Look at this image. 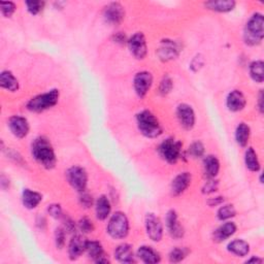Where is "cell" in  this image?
Returning a JSON list of instances; mask_svg holds the SVG:
<instances>
[{"label":"cell","mask_w":264,"mask_h":264,"mask_svg":"<svg viewBox=\"0 0 264 264\" xmlns=\"http://www.w3.org/2000/svg\"><path fill=\"white\" fill-rule=\"evenodd\" d=\"M31 154L36 162L47 169L56 165V155L51 141L46 136L36 137L31 145Z\"/></svg>","instance_id":"1"},{"label":"cell","mask_w":264,"mask_h":264,"mask_svg":"<svg viewBox=\"0 0 264 264\" xmlns=\"http://www.w3.org/2000/svg\"><path fill=\"white\" fill-rule=\"evenodd\" d=\"M137 127L140 133L149 138H156L162 134V126L157 117L150 111H141L136 116Z\"/></svg>","instance_id":"2"},{"label":"cell","mask_w":264,"mask_h":264,"mask_svg":"<svg viewBox=\"0 0 264 264\" xmlns=\"http://www.w3.org/2000/svg\"><path fill=\"white\" fill-rule=\"evenodd\" d=\"M264 18L260 13L254 14L246 24L243 31V39L249 46H258L264 36Z\"/></svg>","instance_id":"3"},{"label":"cell","mask_w":264,"mask_h":264,"mask_svg":"<svg viewBox=\"0 0 264 264\" xmlns=\"http://www.w3.org/2000/svg\"><path fill=\"white\" fill-rule=\"evenodd\" d=\"M59 96L60 92L57 89H53L49 92L39 94L28 101L27 109L33 113L45 112L58 104Z\"/></svg>","instance_id":"4"},{"label":"cell","mask_w":264,"mask_h":264,"mask_svg":"<svg viewBox=\"0 0 264 264\" xmlns=\"http://www.w3.org/2000/svg\"><path fill=\"white\" fill-rule=\"evenodd\" d=\"M129 232V221L127 216L122 212H116L110 219L108 233L115 239L124 238Z\"/></svg>","instance_id":"5"},{"label":"cell","mask_w":264,"mask_h":264,"mask_svg":"<svg viewBox=\"0 0 264 264\" xmlns=\"http://www.w3.org/2000/svg\"><path fill=\"white\" fill-rule=\"evenodd\" d=\"M182 143L172 137H168L162 141L158 147L159 155L170 164L175 163L182 155Z\"/></svg>","instance_id":"6"},{"label":"cell","mask_w":264,"mask_h":264,"mask_svg":"<svg viewBox=\"0 0 264 264\" xmlns=\"http://www.w3.org/2000/svg\"><path fill=\"white\" fill-rule=\"evenodd\" d=\"M66 179L70 186L77 192H84L88 184V174L80 166H72L66 171Z\"/></svg>","instance_id":"7"},{"label":"cell","mask_w":264,"mask_h":264,"mask_svg":"<svg viewBox=\"0 0 264 264\" xmlns=\"http://www.w3.org/2000/svg\"><path fill=\"white\" fill-rule=\"evenodd\" d=\"M128 48L131 52V54L138 60H143L146 58L148 53V47H147V40L141 32H136L128 39Z\"/></svg>","instance_id":"8"},{"label":"cell","mask_w":264,"mask_h":264,"mask_svg":"<svg viewBox=\"0 0 264 264\" xmlns=\"http://www.w3.org/2000/svg\"><path fill=\"white\" fill-rule=\"evenodd\" d=\"M152 84L153 76L149 71H140L135 74L133 79V86L138 97H145L151 89Z\"/></svg>","instance_id":"9"},{"label":"cell","mask_w":264,"mask_h":264,"mask_svg":"<svg viewBox=\"0 0 264 264\" xmlns=\"http://www.w3.org/2000/svg\"><path fill=\"white\" fill-rule=\"evenodd\" d=\"M177 117L181 126L186 129L191 130L195 125V113L193 109L187 104H181L177 109Z\"/></svg>","instance_id":"10"},{"label":"cell","mask_w":264,"mask_h":264,"mask_svg":"<svg viewBox=\"0 0 264 264\" xmlns=\"http://www.w3.org/2000/svg\"><path fill=\"white\" fill-rule=\"evenodd\" d=\"M146 230L153 241H160L163 236V225L161 220L154 214H148L146 217Z\"/></svg>","instance_id":"11"},{"label":"cell","mask_w":264,"mask_h":264,"mask_svg":"<svg viewBox=\"0 0 264 264\" xmlns=\"http://www.w3.org/2000/svg\"><path fill=\"white\" fill-rule=\"evenodd\" d=\"M104 18L111 25H119L125 18L124 8L118 3H112L105 8Z\"/></svg>","instance_id":"12"},{"label":"cell","mask_w":264,"mask_h":264,"mask_svg":"<svg viewBox=\"0 0 264 264\" xmlns=\"http://www.w3.org/2000/svg\"><path fill=\"white\" fill-rule=\"evenodd\" d=\"M9 127L12 133L18 138H24L29 133V123L22 116H13L9 120Z\"/></svg>","instance_id":"13"},{"label":"cell","mask_w":264,"mask_h":264,"mask_svg":"<svg viewBox=\"0 0 264 264\" xmlns=\"http://www.w3.org/2000/svg\"><path fill=\"white\" fill-rule=\"evenodd\" d=\"M165 225L171 237L179 239L184 235V228H183V226L180 224L179 219H178V214L175 211L171 210L166 214Z\"/></svg>","instance_id":"14"},{"label":"cell","mask_w":264,"mask_h":264,"mask_svg":"<svg viewBox=\"0 0 264 264\" xmlns=\"http://www.w3.org/2000/svg\"><path fill=\"white\" fill-rule=\"evenodd\" d=\"M86 251L89 257L96 263H109L110 262L107 255L105 254L103 246H101V243L97 240H87Z\"/></svg>","instance_id":"15"},{"label":"cell","mask_w":264,"mask_h":264,"mask_svg":"<svg viewBox=\"0 0 264 264\" xmlns=\"http://www.w3.org/2000/svg\"><path fill=\"white\" fill-rule=\"evenodd\" d=\"M191 174L189 172L179 173L171 182V193L174 196H179L184 193L191 184Z\"/></svg>","instance_id":"16"},{"label":"cell","mask_w":264,"mask_h":264,"mask_svg":"<svg viewBox=\"0 0 264 264\" xmlns=\"http://www.w3.org/2000/svg\"><path fill=\"white\" fill-rule=\"evenodd\" d=\"M179 52L180 49L175 42H173V40L165 39V40H162L161 47L158 50V55L161 60L169 61L175 59L179 55Z\"/></svg>","instance_id":"17"},{"label":"cell","mask_w":264,"mask_h":264,"mask_svg":"<svg viewBox=\"0 0 264 264\" xmlns=\"http://www.w3.org/2000/svg\"><path fill=\"white\" fill-rule=\"evenodd\" d=\"M86 246H87V240L85 239V237L79 234H75L70 239L68 245L69 258L71 260H75L78 257H80V255L86 251Z\"/></svg>","instance_id":"18"},{"label":"cell","mask_w":264,"mask_h":264,"mask_svg":"<svg viewBox=\"0 0 264 264\" xmlns=\"http://www.w3.org/2000/svg\"><path fill=\"white\" fill-rule=\"evenodd\" d=\"M247 100L245 95H243L238 90L231 91L226 98V106L230 112H240L245 109Z\"/></svg>","instance_id":"19"},{"label":"cell","mask_w":264,"mask_h":264,"mask_svg":"<svg viewBox=\"0 0 264 264\" xmlns=\"http://www.w3.org/2000/svg\"><path fill=\"white\" fill-rule=\"evenodd\" d=\"M112 211V205L110 199L106 195H101L98 197L95 204V212L98 220H106Z\"/></svg>","instance_id":"20"},{"label":"cell","mask_w":264,"mask_h":264,"mask_svg":"<svg viewBox=\"0 0 264 264\" xmlns=\"http://www.w3.org/2000/svg\"><path fill=\"white\" fill-rule=\"evenodd\" d=\"M236 232V225L233 222H226L218 227L214 232V239L218 242L224 241Z\"/></svg>","instance_id":"21"},{"label":"cell","mask_w":264,"mask_h":264,"mask_svg":"<svg viewBox=\"0 0 264 264\" xmlns=\"http://www.w3.org/2000/svg\"><path fill=\"white\" fill-rule=\"evenodd\" d=\"M42 200H43V195L36 191H32L30 189H24L22 193L23 206L28 210H33L37 208V206L42 202Z\"/></svg>","instance_id":"22"},{"label":"cell","mask_w":264,"mask_h":264,"mask_svg":"<svg viewBox=\"0 0 264 264\" xmlns=\"http://www.w3.org/2000/svg\"><path fill=\"white\" fill-rule=\"evenodd\" d=\"M115 257L119 262L122 263L135 262L133 249L128 243H122V245H120L115 251Z\"/></svg>","instance_id":"23"},{"label":"cell","mask_w":264,"mask_h":264,"mask_svg":"<svg viewBox=\"0 0 264 264\" xmlns=\"http://www.w3.org/2000/svg\"><path fill=\"white\" fill-rule=\"evenodd\" d=\"M137 257L147 264H154L160 262V255L151 247L143 246L137 250Z\"/></svg>","instance_id":"24"},{"label":"cell","mask_w":264,"mask_h":264,"mask_svg":"<svg viewBox=\"0 0 264 264\" xmlns=\"http://www.w3.org/2000/svg\"><path fill=\"white\" fill-rule=\"evenodd\" d=\"M204 169L206 175L209 179H214L217 177L220 170V162L218 158L214 155H208L204 159Z\"/></svg>","instance_id":"25"},{"label":"cell","mask_w":264,"mask_h":264,"mask_svg":"<svg viewBox=\"0 0 264 264\" xmlns=\"http://www.w3.org/2000/svg\"><path fill=\"white\" fill-rule=\"evenodd\" d=\"M206 8L217 13H228L235 8L233 0H218V2H208L205 4Z\"/></svg>","instance_id":"26"},{"label":"cell","mask_w":264,"mask_h":264,"mask_svg":"<svg viewBox=\"0 0 264 264\" xmlns=\"http://www.w3.org/2000/svg\"><path fill=\"white\" fill-rule=\"evenodd\" d=\"M0 86L8 91L16 92L19 89V80L11 71L5 70L0 74Z\"/></svg>","instance_id":"27"},{"label":"cell","mask_w":264,"mask_h":264,"mask_svg":"<svg viewBox=\"0 0 264 264\" xmlns=\"http://www.w3.org/2000/svg\"><path fill=\"white\" fill-rule=\"evenodd\" d=\"M227 250L236 256L245 257L250 252V246H249V243L245 240L235 239L229 242V245L227 246Z\"/></svg>","instance_id":"28"},{"label":"cell","mask_w":264,"mask_h":264,"mask_svg":"<svg viewBox=\"0 0 264 264\" xmlns=\"http://www.w3.org/2000/svg\"><path fill=\"white\" fill-rule=\"evenodd\" d=\"M251 129L246 123H240L235 130V140L240 147H246L249 143Z\"/></svg>","instance_id":"29"},{"label":"cell","mask_w":264,"mask_h":264,"mask_svg":"<svg viewBox=\"0 0 264 264\" xmlns=\"http://www.w3.org/2000/svg\"><path fill=\"white\" fill-rule=\"evenodd\" d=\"M245 163L249 170L257 172L260 169V162L257 153L253 148H248L245 153Z\"/></svg>","instance_id":"30"},{"label":"cell","mask_w":264,"mask_h":264,"mask_svg":"<svg viewBox=\"0 0 264 264\" xmlns=\"http://www.w3.org/2000/svg\"><path fill=\"white\" fill-rule=\"evenodd\" d=\"M263 61L256 60L250 64V74L251 77L255 80L256 83H262L264 79V72H263Z\"/></svg>","instance_id":"31"},{"label":"cell","mask_w":264,"mask_h":264,"mask_svg":"<svg viewBox=\"0 0 264 264\" xmlns=\"http://www.w3.org/2000/svg\"><path fill=\"white\" fill-rule=\"evenodd\" d=\"M236 215V211L232 205H225L218 210L217 217L220 221H226L233 218Z\"/></svg>","instance_id":"32"},{"label":"cell","mask_w":264,"mask_h":264,"mask_svg":"<svg viewBox=\"0 0 264 264\" xmlns=\"http://www.w3.org/2000/svg\"><path fill=\"white\" fill-rule=\"evenodd\" d=\"M205 146L201 141H194V143L189 147L188 153L193 158H200L205 155Z\"/></svg>","instance_id":"33"},{"label":"cell","mask_w":264,"mask_h":264,"mask_svg":"<svg viewBox=\"0 0 264 264\" xmlns=\"http://www.w3.org/2000/svg\"><path fill=\"white\" fill-rule=\"evenodd\" d=\"M65 232L66 231L63 227H58L55 230V242H56V247L58 249H62L65 245V237H66Z\"/></svg>","instance_id":"34"},{"label":"cell","mask_w":264,"mask_h":264,"mask_svg":"<svg viewBox=\"0 0 264 264\" xmlns=\"http://www.w3.org/2000/svg\"><path fill=\"white\" fill-rule=\"evenodd\" d=\"M186 255H187V252L185 251V249L174 248L169 253V261L173 262V263L181 262L182 260H184Z\"/></svg>","instance_id":"35"},{"label":"cell","mask_w":264,"mask_h":264,"mask_svg":"<svg viewBox=\"0 0 264 264\" xmlns=\"http://www.w3.org/2000/svg\"><path fill=\"white\" fill-rule=\"evenodd\" d=\"M172 80L170 77L168 76H164L163 79L161 80V83H160V86H159V93L161 95H167L171 89H172Z\"/></svg>","instance_id":"36"},{"label":"cell","mask_w":264,"mask_h":264,"mask_svg":"<svg viewBox=\"0 0 264 264\" xmlns=\"http://www.w3.org/2000/svg\"><path fill=\"white\" fill-rule=\"evenodd\" d=\"M78 228L83 233H90L94 230L93 222L89 218L84 217V218L80 219L78 222Z\"/></svg>","instance_id":"37"},{"label":"cell","mask_w":264,"mask_h":264,"mask_svg":"<svg viewBox=\"0 0 264 264\" xmlns=\"http://www.w3.org/2000/svg\"><path fill=\"white\" fill-rule=\"evenodd\" d=\"M26 7L31 15H37L43 11L45 7L44 2H26Z\"/></svg>","instance_id":"38"},{"label":"cell","mask_w":264,"mask_h":264,"mask_svg":"<svg viewBox=\"0 0 264 264\" xmlns=\"http://www.w3.org/2000/svg\"><path fill=\"white\" fill-rule=\"evenodd\" d=\"M0 10H2V13L5 17L10 18L16 11V5L12 2L0 3Z\"/></svg>","instance_id":"39"},{"label":"cell","mask_w":264,"mask_h":264,"mask_svg":"<svg viewBox=\"0 0 264 264\" xmlns=\"http://www.w3.org/2000/svg\"><path fill=\"white\" fill-rule=\"evenodd\" d=\"M79 204L82 205V207L89 209L92 207L93 205V197L91 194L87 193V192H80V196H79Z\"/></svg>","instance_id":"40"},{"label":"cell","mask_w":264,"mask_h":264,"mask_svg":"<svg viewBox=\"0 0 264 264\" xmlns=\"http://www.w3.org/2000/svg\"><path fill=\"white\" fill-rule=\"evenodd\" d=\"M48 213L51 217L55 218V219H60L63 217V213H62V209H61L60 205H51L48 208Z\"/></svg>","instance_id":"41"},{"label":"cell","mask_w":264,"mask_h":264,"mask_svg":"<svg viewBox=\"0 0 264 264\" xmlns=\"http://www.w3.org/2000/svg\"><path fill=\"white\" fill-rule=\"evenodd\" d=\"M218 185H219L218 181H215V180L211 179L209 182L206 183V185L204 186V188H202V192H204L205 194L214 193L215 191H217Z\"/></svg>","instance_id":"42"},{"label":"cell","mask_w":264,"mask_h":264,"mask_svg":"<svg viewBox=\"0 0 264 264\" xmlns=\"http://www.w3.org/2000/svg\"><path fill=\"white\" fill-rule=\"evenodd\" d=\"M63 228L65 229V231L68 232H72L75 230V223L68 216L63 217Z\"/></svg>","instance_id":"43"},{"label":"cell","mask_w":264,"mask_h":264,"mask_svg":"<svg viewBox=\"0 0 264 264\" xmlns=\"http://www.w3.org/2000/svg\"><path fill=\"white\" fill-rule=\"evenodd\" d=\"M114 40H115V43H117V44L123 45L126 42V36H125V34H123L122 32H118V33L115 34Z\"/></svg>","instance_id":"44"},{"label":"cell","mask_w":264,"mask_h":264,"mask_svg":"<svg viewBox=\"0 0 264 264\" xmlns=\"http://www.w3.org/2000/svg\"><path fill=\"white\" fill-rule=\"evenodd\" d=\"M223 201H224V198H223V197H216L215 199L212 198V199L209 201V205H210L211 207H217V206L221 205Z\"/></svg>","instance_id":"45"},{"label":"cell","mask_w":264,"mask_h":264,"mask_svg":"<svg viewBox=\"0 0 264 264\" xmlns=\"http://www.w3.org/2000/svg\"><path fill=\"white\" fill-rule=\"evenodd\" d=\"M36 223H37V226H39L40 229H44L46 227V225H47V221H46V219L44 217H39L37 219Z\"/></svg>","instance_id":"46"},{"label":"cell","mask_w":264,"mask_h":264,"mask_svg":"<svg viewBox=\"0 0 264 264\" xmlns=\"http://www.w3.org/2000/svg\"><path fill=\"white\" fill-rule=\"evenodd\" d=\"M258 106H259V111L260 113H263V92L260 91L259 93V98H258Z\"/></svg>","instance_id":"47"},{"label":"cell","mask_w":264,"mask_h":264,"mask_svg":"<svg viewBox=\"0 0 264 264\" xmlns=\"http://www.w3.org/2000/svg\"><path fill=\"white\" fill-rule=\"evenodd\" d=\"M252 262H256V263H262L263 260L261 258H258V257H252L251 259L247 260V263H252Z\"/></svg>","instance_id":"48"}]
</instances>
